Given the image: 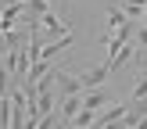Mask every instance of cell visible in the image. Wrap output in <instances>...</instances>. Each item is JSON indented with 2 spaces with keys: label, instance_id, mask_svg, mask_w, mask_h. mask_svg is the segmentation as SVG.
<instances>
[{
  "label": "cell",
  "instance_id": "1",
  "mask_svg": "<svg viewBox=\"0 0 147 129\" xmlns=\"http://www.w3.org/2000/svg\"><path fill=\"white\" fill-rule=\"evenodd\" d=\"M40 29H43V43H50V40H61L65 32H72V29L61 22V14H57L54 7H50V11L40 18Z\"/></svg>",
  "mask_w": 147,
  "mask_h": 129
},
{
  "label": "cell",
  "instance_id": "10",
  "mask_svg": "<svg viewBox=\"0 0 147 129\" xmlns=\"http://www.w3.org/2000/svg\"><path fill=\"white\" fill-rule=\"evenodd\" d=\"M50 7H54L50 0H25V14H29V18H43Z\"/></svg>",
  "mask_w": 147,
  "mask_h": 129
},
{
  "label": "cell",
  "instance_id": "14",
  "mask_svg": "<svg viewBox=\"0 0 147 129\" xmlns=\"http://www.w3.org/2000/svg\"><path fill=\"white\" fill-rule=\"evenodd\" d=\"M144 25H147V18H144Z\"/></svg>",
  "mask_w": 147,
  "mask_h": 129
},
{
  "label": "cell",
  "instance_id": "3",
  "mask_svg": "<svg viewBox=\"0 0 147 129\" xmlns=\"http://www.w3.org/2000/svg\"><path fill=\"white\" fill-rule=\"evenodd\" d=\"M108 75H111V68H108V61L93 64V68H86L83 75H79V83H83V90H93V86H104Z\"/></svg>",
  "mask_w": 147,
  "mask_h": 129
},
{
  "label": "cell",
  "instance_id": "13",
  "mask_svg": "<svg viewBox=\"0 0 147 129\" xmlns=\"http://www.w3.org/2000/svg\"><path fill=\"white\" fill-rule=\"evenodd\" d=\"M144 18H147V7H144Z\"/></svg>",
  "mask_w": 147,
  "mask_h": 129
},
{
  "label": "cell",
  "instance_id": "4",
  "mask_svg": "<svg viewBox=\"0 0 147 129\" xmlns=\"http://www.w3.org/2000/svg\"><path fill=\"white\" fill-rule=\"evenodd\" d=\"M79 108H83V93H72V97H61V100H57V118H61V126H68V122L76 118Z\"/></svg>",
  "mask_w": 147,
  "mask_h": 129
},
{
  "label": "cell",
  "instance_id": "9",
  "mask_svg": "<svg viewBox=\"0 0 147 129\" xmlns=\"http://www.w3.org/2000/svg\"><path fill=\"white\" fill-rule=\"evenodd\" d=\"M115 4H119L133 22H144V7H147V0H115Z\"/></svg>",
  "mask_w": 147,
  "mask_h": 129
},
{
  "label": "cell",
  "instance_id": "5",
  "mask_svg": "<svg viewBox=\"0 0 147 129\" xmlns=\"http://www.w3.org/2000/svg\"><path fill=\"white\" fill-rule=\"evenodd\" d=\"M111 104V93L104 90V86H93V90H83V108H90V111H100V108Z\"/></svg>",
  "mask_w": 147,
  "mask_h": 129
},
{
  "label": "cell",
  "instance_id": "11",
  "mask_svg": "<svg viewBox=\"0 0 147 129\" xmlns=\"http://www.w3.org/2000/svg\"><path fill=\"white\" fill-rule=\"evenodd\" d=\"M129 100H147V72H140L133 83V93H129Z\"/></svg>",
  "mask_w": 147,
  "mask_h": 129
},
{
  "label": "cell",
  "instance_id": "6",
  "mask_svg": "<svg viewBox=\"0 0 147 129\" xmlns=\"http://www.w3.org/2000/svg\"><path fill=\"white\" fill-rule=\"evenodd\" d=\"M72 40H76V36H72V32H65L61 40H50V43H43V50H40V61H54L57 54H65V50L72 47Z\"/></svg>",
  "mask_w": 147,
  "mask_h": 129
},
{
  "label": "cell",
  "instance_id": "12",
  "mask_svg": "<svg viewBox=\"0 0 147 129\" xmlns=\"http://www.w3.org/2000/svg\"><path fill=\"white\" fill-rule=\"evenodd\" d=\"M0 4H18V0H0Z\"/></svg>",
  "mask_w": 147,
  "mask_h": 129
},
{
  "label": "cell",
  "instance_id": "2",
  "mask_svg": "<svg viewBox=\"0 0 147 129\" xmlns=\"http://www.w3.org/2000/svg\"><path fill=\"white\" fill-rule=\"evenodd\" d=\"M4 64L11 68V75L18 79V83L29 75V68H32V61H29V50H7V54H4Z\"/></svg>",
  "mask_w": 147,
  "mask_h": 129
},
{
  "label": "cell",
  "instance_id": "7",
  "mask_svg": "<svg viewBox=\"0 0 147 129\" xmlns=\"http://www.w3.org/2000/svg\"><path fill=\"white\" fill-rule=\"evenodd\" d=\"M72 93H83V83H79V75H72V72H57V100L61 97H72Z\"/></svg>",
  "mask_w": 147,
  "mask_h": 129
},
{
  "label": "cell",
  "instance_id": "8",
  "mask_svg": "<svg viewBox=\"0 0 147 129\" xmlns=\"http://www.w3.org/2000/svg\"><path fill=\"white\" fill-rule=\"evenodd\" d=\"M104 18H108V32H104V36H111L115 29L122 25V22H129V14L122 11V7L115 4V0H108V7H104Z\"/></svg>",
  "mask_w": 147,
  "mask_h": 129
}]
</instances>
